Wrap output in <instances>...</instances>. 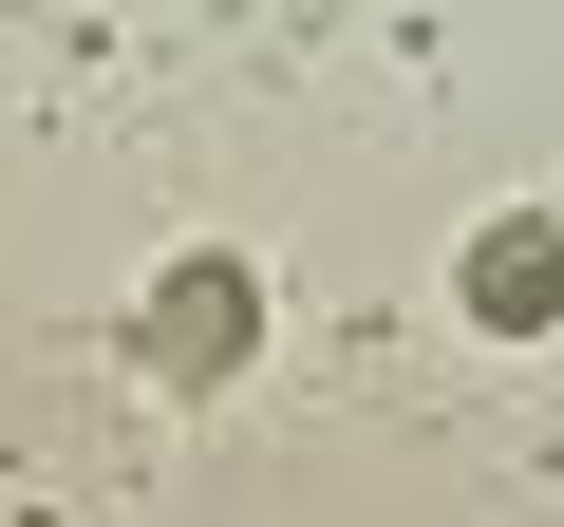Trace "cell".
<instances>
[{"label":"cell","instance_id":"cell-1","mask_svg":"<svg viewBox=\"0 0 564 527\" xmlns=\"http://www.w3.org/2000/svg\"><path fill=\"white\" fill-rule=\"evenodd\" d=\"M245 358H263V264H226V245L151 264V302H132V377H151V396H226Z\"/></svg>","mask_w":564,"mask_h":527},{"label":"cell","instance_id":"cell-2","mask_svg":"<svg viewBox=\"0 0 564 527\" xmlns=\"http://www.w3.org/2000/svg\"><path fill=\"white\" fill-rule=\"evenodd\" d=\"M452 302H470L489 340H545V321H564V207H489V226L452 245Z\"/></svg>","mask_w":564,"mask_h":527}]
</instances>
